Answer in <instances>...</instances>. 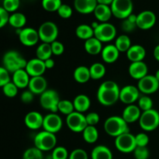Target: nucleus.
<instances>
[{
    "label": "nucleus",
    "mask_w": 159,
    "mask_h": 159,
    "mask_svg": "<svg viewBox=\"0 0 159 159\" xmlns=\"http://www.w3.org/2000/svg\"><path fill=\"white\" fill-rule=\"evenodd\" d=\"M120 89L116 82L111 80L105 81L98 89L97 99L102 106L110 107L120 99Z\"/></svg>",
    "instance_id": "f257e3e1"
},
{
    "label": "nucleus",
    "mask_w": 159,
    "mask_h": 159,
    "mask_svg": "<svg viewBox=\"0 0 159 159\" xmlns=\"http://www.w3.org/2000/svg\"><path fill=\"white\" fill-rule=\"evenodd\" d=\"M104 130L110 136L116 137L129 132L128 124L122 116H112L107 118L104 123Z\"/></svg>",
    "instance_id": "f03ea898"
},
{
    "label": "nucleus",
    "mask_w": 159,
    "mask_h": 159,
    "mask_svg": "<svg viewBox=\"0 0 159 159\" xmlns=\"http://www.w3.org/2000/svg\"><path fill=\"white\" fill-rule=\"evenodd\" d=\"M2 61L3 67L12 73L18 70L24 69L27 64L26 59L16 51H7L3 56Z\"/></svg>",
    "instance_id": "7ed1b4c3"
},
{
    "label": "nucleus",
    "mask_w": 159,
    "mask_h": 159,
    "mask_svg": "<svg viewBox=\"0 0 159 159\" xmlns=\"http://www.w3.org/2000/svg\"><path fill=\"white\" fill-rule=\"evenodd\" d=\"M57 144L55 134L43 130L37 134L34 138V146L42 152L54 150Z\"/></svg>",
    "instance_id": "20e7f679"
},
{
    "label": "nucleus",
    "mask_w": 159,
    "mask_h": 159,
    "mask_svg": "<svg viewBox=\"0 0 159 159\" xmlns=\"http://www.w3.org/2000/svg\"><path fill=\"white\" fill-rule=\"evenodd\" d=\"M139 124L141 128L145 131L150 132L156 130L159 126V113L154 109L142 112L139 119Z\"/></svg>",
    "instance_id": "39448f33"
},
{
    "label": "nucleus",
    "mask_w": 159,
    "mask_h": 159,
    "mask_svg": "<svg viewBox=\"0 0 159 159\" xmlns=\"http://www.w3.org/2000/svg\"><path fill=\"white\" fill-rule=\"evenodd\" d=\"M61 99L58 93L54 89H47L40 95V104L44 110H50L51 113L58 111V104Z\"/></svg>",
    "instance_id": "423d86ee"
},
{
    "label": "nucleus",
    "mask_w": 159,
    "mask_h": 159,
    "mask_svg": "<svg viewBox=\"0 0 159 159\" xmlns=\"http://www.w3.org/2000/svg\"><path fill=\"white\" fill-rule=\"evenodd\" d=\"M113 16L120 20H125L133 12L132 0H113L110 6Z\"/></svg>",
    "instance_id": "0eeeda50"
},
{
    "label": "nucleus",
    "mask_w": 159,
    "mask_h": 159,
    "mask_svg": "<svg viewBox=\"0 0 159 159\" xmlns=\"http://www.w3.org/2000/svg\"><path fill=\"white\" fill-rule=\"evenodd\" d=\"M40 40L43 43H51L57 40L58 36L57 26L51 21H47L42 23L38 29Z\"/></svg>",
    "instance_id": "6e6552de"
},
{
    "label": "nucleus",
    "mask_w": 159,
    "mask_h": 159,
    "mask_svg": "<svg viewBox=\"0 0 159 159\" xmlns=\"http://www.w3.org/2000/svg\"><path fill=\"white\" fill-rule=\"evenodd\" d=\"M115 147L122 153L127 154L134 152L137 148L135 135L127 132L116 137L115 138Z\"/></svg>",
    "instance_id": "1a4fd4ad"
},
{
    "label": "nucleus",
    "mask_w": 159,
    "mask_h": 159,
    "mask_svg": "<svg viewBox=\"0 0 159 159\" xmlns=\"http://www.w3.org/2000/svg\"><path fill=\"white\" fill-rule=\"evenodd\" d=\"M116 36V29L112 23H100L94 30V37L102 43L113 40Z\"/></svg>",
    "instance_id": "9d476101"
},
{
    "label": "nucleus",
    "mask_w": 159,
    "mask_h": 159,
    "mask_svg": "<svg viewBox=\"0 0 159 159\" xmlns=\"http://www.w3.org/2000/svg\"><path fill=\"white\" fill-rule=\"evenodd\" d=\"M66 124L69 130L75 133H82L88 126L85 116L83 113L75 111L67 116Z\"/></svg>",
    "instance_id": "9b49d317"
},
{
    "label": "nucleus",
    "mask_w": 159,
    "mask_h": 159,
    "mask_svg": "<svg viewBox=\"0 0 159 159\" xmlns=\"http://www.w3.org/2000/svg\"><path fill=\"white\" fill-rule=\"evenodd\" d=\"M138 88L141 93L145 95H151L156 93L159 89V82L155 75H147L140 79L138 82Z\"/></svg>",
    "instance_id": "f8f14e48"
},
{
    "label": "nucleus",
    "mask_w": 159,
    "mask_h": 159,
    "mask_svg": "<svg viewBox=\"0 0 159 159\" xmlns=\"http://www.w3.org/2000/svg\"><path fill=\"white\" fill-rule=\"evenodd\" d=\"M63 126L61 118L56 113H51L46 115L43 118V128L46 131L55 134L60 131Z\"/></svg>",
    "instance_id": "ddd939ff"
},
{
    "label": "nucleus",
    "mask_w": 159,
    "mask_h": 159,
    "mask_svg": "<svg viewBox=\"0 0 159 159\" xmlns=\"http://www.w3.org/2000/svg\"><path fill=\"white\" fill-rule=\"evenodd\" d=\"M19 39L21 43L26 47H32L37 44L40 40L38 30L34 28L26 27L20 30Z\"/></svg>",
    "instance_id": "4468645a"
},
{
    "label": "nucleus",
    "mask_w": 159,
    "mask_h": 159,
    "mask_svg": "<svg viewBox=\"0 0 159 159\" xmlns=\"http://www.w3.org/2000/svg\"><path fill=\"white\" fill-rule=\"evenodd\" d=\"M140 91L138 86L128 85L122 88L120 92V100L124 104L131 105L139 99Z\"/></svg>",
    "instance_id": "2eb2a0df"
},
{
    "label": "nucleus",
    "mask_w": 159,
    "mask_h": 159,
    "mask_svg": "<svg viewBox=\"0 0 159 159\" xmlns=\"http://www.w3.org/2000/svg\"><path fill=\"white\" fill-rule=\"evenodd\" d=\"M156 23V16L152 11L145 10L137 16V26L139 29L149 30L153 27Z\"/></svg>",
    "instance_id": "dca6fc26"
},
{
    "label": "nucleus",
    "mask_w": 159,
    "mask_h": 159,
    "mask_svg": "<svg viewBox=\"0 0 159 159\" xmlns=\"http://www.w3.org/2000/svg\"><path fill=\"white\" fill-rule=\"evenodd\" d=\"M26 72L29 75L32 77H37V76H43V73L47 70L45 63L43 61L37 58H33L28 61L26 66L25 68Z\"/></svg>",
    "instance_id": "f3484780"
},
{
    "label": "nucleus",
    "mask_w": 159,
    "mask_h": 159,
    "mask_svg": "<svg viewBox=\"0 0 159 159\" xmlns=\"http://www.w3.org/2000/svg\"><path fill=\"white\" fill-rule=\"evenodd\" d=\"M128 72L130 77L139 81L148 75V68L144 61L131 62L129 66Z\"/></svg>",
    "instance_id": "a211bd4d"
},
{
    "label": "nucleus",
    "mask_w": 159,
    "mask_h": 159,
    "mask_svg": "<svg viewBox=\"0 0 159 159\" xmlns=\"http://www.w3.org/2000/svg\"><path fill=\"white\" fill-rule=\"evenodd\" d=\"M43 118L39 112L31 111L26 115L24 118V122L26 127L31 130H38L40 127H43Z\"/></svg>",
    "instance_id": "6ab92c4d"
},
{
    "label": "nucleus",
    "mask_w": 159,
    "mask_h": 159,
    "mask_svg": "<svg viewBox=\"0 0 159 159\" xmlns=\"http://www.w3.org/2000/svg\"><path fill=\"white\" fill-rule=\"evenodd\" d=\"M48 82L43 76L30 78L28 88L34 95H41L47 90Z\"/></svg>",
    "instance_id": "aec40b11"
},
{
    "label": "nucleus",
    "mask_w": 159,
    "mask_h": 159,
    "mask_svg": "<svg viewBox=\"0 0 159 159\" xmlns=\"http://www.w3.org/2000/svg\"><path fill=\"white\" fill-rule=\"evenodd\" d=\"M141 113H142L141 110L138 106L131 104V105H127L124 108L122 113V117L127 124H132L136 122L137 120H139Z\"/></svg>",
    "instance_id": "412c9836"
},
{
    "label": "nucleus",
    "mask_w": 159,
    "mask_h": 159,
    "mask_svg": "<svg viewBox=\"0 0 159 159\" xmlns=\"http://www.w3.org/2000/svg\"><path fill=\"white\" fill-rule=\"evenodd\" d=\"M97 0H75V10L81 14H89L94 12L97 6Z\"/></svg>",
    "instance_id": "4be33fe9"
},
{
    "label": "nucleus",
    "mask_w": 159,
    "mask_h": 159,
    "mask_svg": "<svg viewBox=\"0 0 159 159\" xmlns=\"http://www.w3.org/2000/svg\"><path fill=\"white\" fill-rule=\"evenodd\" d=\"M101 56L103 61L107 64H112L119 58L120 51L115 44H108L102 48Z\"/></svg>",
    "instance_id": "5701e85b"
},
{
    "label": "nucleus",
    "mask_w": 159,
    "mask_h": 159,
    "mask_svg": "<svg viewBox=\"0 0 159 159\" xmlns=\"http://www.w3.org/2000/svg\"><path fill=\"white\" fill-rule=\"evenodd\" d=\"M30 80V76L24 69H20L12 73V82L18 89H25L28 87Z\"/></svg>",
    "instance_id": "b1692460"
},
{
    "label": "nucleus",
    "mask_w": 159,
    "mask_h": 159,
    "mask_svg": "<svg viewBox=\"0 0 159 159\" xmlns=\"http://www.w3.org/2000/svg\"><path fill=\"white\" fill-rule=\"evenodd\" d=\"M146 56V51L141 45H132L127 52V57L131 62L143 61Z\"/></svg>",
    "instance_id": "393cba45"
},
{
    "label": "nucleus",
    "mask_w": 159,
    "mask_h": 159,
    "mask_svg": "<svg viewBox=\"0 0 159 159\" xmlns=\"http://www.w3.org/2000/svg\"><path fill=\"white\" fill-rule=\"evenodd\" d=\"M93 13L98 21H99L100 23H108V21L113 16L111 7L110 6L102 4L97 5Z\"/></svg>",
    "instance_id": "a878e982"
},
{
    "label": "nucleus",
    "mask_w": 159,
    "mask_h": 159,
    "mask_svg": "<svg viewBox=\"0 0 159 159\" xmlns=\"http://www.w3.org/2000/svg\"><path fill=\"white\" fill-rule=\"evenodd\" d=\"M84 48L89 54L97 55L102 51V42L98 40L96 37H93L89 40H85L84 43Z\"/></svg>",
    "instance_id": "bb28decb"
},
{
    "label": "nucleus",
    "mask_w": 159,
    "mask_h": 159,
    "mask_svg": "<svg viewBox=\"0 0 159 159\" xmlns=\"http://www.w3.org/2000/svg\"><path fill=\"white\" fill-rule=\"evenodd\" d=\"M74 104L75 110L79 113H85L89 109L90 105H91V101L89 96L86 95L80 94L78 95L73 101Z\"/></svg>",
    "instance_id": "cd10ccee"
},
{
    "label": "nucleus",
    "mask_w": 159,
    "mask_h": 159,
    "mask_svg": "<svg viewBox=\"0 0 159 159\" xmlns=\"http://www.w3.org/2000/svg\"><path fill=\"white\" fill-rule=\"evenodd\" d=\"M73 76H74L75 80L77 82H79V83H86L91 79L89 68H87L86 66H83V65L77 67L75 69Z\"/></svg>",
    "instance_id": "c85d7f7f"
},
{
    "label": "nucleus",
    "mask_w": 159,
    "mask_h": 159,
    "mask_svg": "<svg viewBox=\"0 0 159 159\" xmlns=\"http://www.w3.org/2000/svg\"><path fill=\"white\" fill-rule=\"evenodd\" d=\"M92 159H113V153L105 145L96 146L91 153Z\"/></svg>",
    "instance_id": "c756f323"
},
{
    "label": "nucleus",
    "mask_w": 159,
    "mask_h": 159,
    "mask_svg": "<svg viewBox=\"0 0 159 159\" xmlns=\"http://www.w3.org/2000/svg\"><path fill=\"white\" fill-rule=\"evenodd\" d=\"M75 34L79 39L85 41L94 37V29L89 25L81 24L76 28Z\"/></svg>",
    "instance_id": "7c9ffc66"
},
{
    "label": "nucleus",
    "mask_w": 159,
    "mask_h": 159,
    "mask_svg": "<svg viewBox=\"0 0 159 159\" xmlns=\"http://www.w3.org/2000/svg\"><path fill=\"white\" fill-rule=\"evenodd\" d=\"M84 141L88 144H94L99 138V132L96 126H87L82 132Z\"/></svg>",
    "instance_id": "2f4dec72"
},
{
    "label": "nucleus",
    "mask_w": 159,
    "mask_h": 159,
    "mask_svg": "<svg viewBox=\"0 0 159 159\" xmlns=\"http://www.w3.org/2000/svg\"><path fill=\"white\" fill-rule=\"evenodd\" d=\"M53 54L52 49H51V43H42L37 47V49L36 51V55L37 58L40 59L42 61H46L48 59L51 58V55Z\"/></svg>",
    "instance_id": "473e14b6"
},
{
    "label": "nucleus",
    "mask_w": 159,
    "mask_h": 159,
    "mask_svg": "<svg viewBox=\"0 0 159 159\" xmlns=\"http://www.w3.org/2000/svg\"><path fill=\"white\" fill-rule=\"evenodd\" d=\"M9 25L16 29H21L26 25V17L21 12H13L9 17Z\"/></svg>",
    "instance_id": "72a5a7b5"
},
{
    "label": "nucleus",
    "mask_w": 159,
    "mask_h": 159,
    "mask_svg": "<svg viewBox=\"0 0 159 159\" xmlns=\"http://www.w3.org/2000/svg\"><path fill=\"white\" fill-rule=\"evenodd\" d=\"M115 46L116 47L120 52H127L130 48L131 45V40L130 37L125 34L120 35L115 41Z\"/></svg>",
    "instance_id": "f704fd0d"
},
{
    "label": "nucleus",
    "mask_w": 159,
    "mask_h": 159,
    "mask_svg": "<svg viewBox=\"0 0 159 159\" xmlns=\"http://www.w3.org/2000/svg\"><path fill=\"white\" fill-rule=\"evenodd\" d=\"M89 71L91 79L93 80H99L105 75L107 70H106L105 66L102 63L96 62L90 66Z\"/></svg>",
    "instance_id": "c9c22d12"
},
{
    "label": "nucleus",
    "mask_w": 159,
    "mask_h": 159,
    "mask_svg": "<svg viewBox=\"0 0 159 159\" xmlns=\"http://www.w3.org/2000/svg\"><path fill=\"white\" fill-rule=\"evenodd\" d=\"M58 111L61 112L62 114L68 116L73 112H75V107L73 102L68 100V99H62L60 101L58 104Z\"/></svg>",
    "instance_id": "e433bc0d"
},
{
    "label": "nucleus",
    "mask_w": 159,
    "mask_h": 159,
    "mask_svg": "<svg viewBox=\"0 0 159 159\" xmlns=\"http://www.w3.org/2000/svg\"><path fill=\"white\" fill-rule=\"evenodd\" d=\"M22 159H43V152L35 146L30 148L25 151Z\"/></svg>",
    "instance_id": "4c0bfd02"
},
{
    "label": "nucleus",
    "mask_w": 159,
    "mask_h": 159,
    "mask_svg": "<svg viewBox=\"0 0 159 159\" xmlns=\"http://www.w3.org/2000/svg\"><path fill=\"white\" fill-rule=\"evenodd\" d=\"M61 5V0H42V6L48 12H57Z\"/></svg>",
    "instance_id": "58836bf2"
},
{
    "label": "nucleus",
    "mask_w": 159,
    "mask_h": 159,
    "mask_svg": "<svg viewBox=\"0 0 159 159\" xmlns=\"http://www.w3.org/2000/svg\"><path fill=\"white\" fill-rule=\"evenodd\" d=\"M138 107L143 112L152 110V107H153V101L148 96L145 95V96H143L139 98Z\"/></svg>",
    "instance_id": "ea45409f"
},
{
    "label": "nucleus",
    "mask_w": 159,
    "mask_h": 159,
    "mask_svg": "<svg viewBox=\"0 0 159 159\" xmlns=\"http://www.w3.org/2000/svg\"><path fill=\"white\" fill-rule=\"evenodd\" d=\"M68 150L62 146L56 147L51 154V159H68Z\"/></svg>",
    "instance_id": "a19ab883"
},
{
    "label": "nucleus",
    "mask_w": 159,
    "mask_h": 159,
    "mask_svg": "<svg viewBox=\"0 0 159 159\" xmlns=\"http://www.w3.org/2000/svg\"><path fill=\"white\" fill-rule=\"evenodd\" d=\"M18 87L15 85L12 82L6 84L2 87V92L6 96L9 98H13L18 93Z\"/></svg>",
    "instance_id": "79ce46f5"
},
{
    "label": "nucleus",
    "mask_w": 159,
    "mask_h": 159,
    "mask_svg": "<svg viewBox=\"0 0 159 159\" xmlns=\"http://www.w3.org/2000/svg\"><path fill=\"white\" fill-rule=\"evenodd\" d=\"M20 0H3L2 7L9 12H13L18 9Z\"/></svg>",
    "instance_id": "37998d69"
},
{
    "label": "nucleus",
    "mask_w": 159,
    "mask_h": 159,
    "mask_svg": "<svg viewBox=\"0 0 159 159\" xmlns=\"http://www.w3.org/2000/svg\"><path fill=\"white\" fill-rule=\"evenodd\" d=\"M135 159H148L150 152L147 147H137L134 151Z\"/></svg>",
    "instance_id": "c03bdc74"
},
{
    "label": "nucleus",
    "mask_w": 159,
    "mask_h": 159,
    "mask_svg": "<svg viewBox=\"0 0 159 159\" xmlns=\"http://www.w3.org/2000/svg\"><path fill=\"white\" fill-rule=\"evenodd\" d=\"M57 13L61 18L68 19L72 15V9L68 5L62 4L57 10Z\"/></svg>",
    "instance_id": "a18cd8bd"
},
{
    "label": "nucleus",
    "mask_w": 159,
    "mask_h": 159,
    "mask_svg": "<svg viewBox=\"0 0 159 159\" xmlns=\"http://www.w3.org/2000/svg\"><path fill=\"white\" fill-rule=\"evenodd\" d=\"M137 147H147L149 143V137L145 133H139L135 135Z\"/></svg>",
    "instance_id": "49530a36"
},
{
    "label": "nucleus",
    "mask_w": 159,
    "mask_h": 159,
    "mask_svg": "<svg viewBox=\"0 0 159 159\" xmlns=\"http://www.w3.org/2000/svg\"><path fill=\"white\" fill-rule=\"evenodd\" d=\"M68 159H89V156L85 150L82 148H76L71 152Z\"/></svg>",
    "instance_id": "de8ad7c7"
},
{
    "label": "nucleus",
    "mask_w": 159,
    "mask_h": 159,
    "mask_svg": "<svg viewBox=\"0 0 159 159\" xmlns=\"http://www.w3.org/2000/svg\"><path fill=\"white\" fill-rule=\"evenodd\" d=\"M10 81V75H9V71L4 67L0 68V86L2 88L6 84L9 83Z\"/></svg>",
    "instance_id": "09e8293b"
},
{
    "label": "nucleus",
    "mask_w": 159,
    "mask_h": 159,
    "mask_svg": "<svg viewBox=\"0 0 159 159\" xmlns=\"http://www.w3.org/2000/svg\"><path fill=\"white\" fill-rule=\"evenodd\" d=\"M136 27H138V26H137V23H134V22H132L131 20H129L128 18L123 20L122 24H121V29H122L124 32L127 33L133 32Z\"/></svg>",
    "instance_id": "8fccbe9b"
},
{
    "label": "nucleus",
    "mask_w": 159,
    "mask_h": 159,
    "mask_svg": "<svg viewBox=\"0 0 159 159\" xmlns=\"http://www.w3.org/2000/svg\"><path fill=\"white\" fill-rule=\"evenodd\" d=\"M85 119H86L87 124L89 126H96L99 122L100 118H99V115L97 113L91 112L85 116Z\"/></svg>",
    "instance_id": "3c124183"
},
{
    "label": "nucleus",
    "mask_w": 159,
    "mask_h": 159,
    "mask_svg": "<svg viewBox=\"0 0 159 159\" xmlns=\"http://www.w3.org/2000/svg\"><path fill=\"white\" fill-rule=\"evenodd\" d=\"M51 49H52V53L54 55L59 56L62 54L65 51V47H64L63 43H61L60 41L55 40L54 42L51 43Z\"/></svg>",
    "instance_id": "603ef678"
},
{
    "label": "nucleus",
    "mask_w": 159,
    "mask_h": 159,
    "mask_svg": "<svg viewBox=\"0 0 159 159\" xmlns=\"http://www.w3.org/2000/svg\"><path fill=\"white\" fill-rule=\"evenodd\" d=\"M9 17L10 16L9 15V12L2 6L0 8V27H4L7 23H9Z\"/></svg>",
    "instance_id": "864d4df0"
},
{
    "label": "nucleus",
    "mask_w": 159,
    "mask_h": 159,
    "mask_svg": "<svg viewBox=\"0 0 159 159\" xmlns=\"http://www.w3.org/2000/svg\"><path fill=\"white\" fill-rule=\"evenodd\" d=\"M34 94L30 91V90H26V91L23 92L21 94V96H20V99H21V101L23 102V103H30V102H32L34 100Z\"/></svg>",
    "instance_id": "5fc2aeb1"
},
{
    "label": "nucleus",
    "mask_w": 159,
    "mask_h": 159,
    "mask_svg": "<svg viewBox=\"0 0 159 159\" xmlns=\"http://www.w3.org/2000/svg\"><path fill=\"white\" fill-rule=\"evenodd\" d=\"M44 63H45V66H46L47 69H51L54 67L55 65V63H54V61L53 60L52 58H49L48 60L44 61Z\"/></svg>",
    "instance_id": "6e6d98bb"
},
{
    "label": "nucleus",
    "mask_w": 159,
    "mask_h": 159,
    "mask_svg": "<svg viewBox=\"0 0 159 159\" xmlns=\"http://www.w3.org/2000/svg\"><path fill=\"white\" fill-rule=\"evenodd\" d=\"M153 55H154V57H155L158 61H159V44L157 45V46L155 48V49H154Z\"/></svg>",
    "instance_id": "4d7b16f0"
},
{
    "label": "nucleus",
    "mask_w": 159,
    "mask_h": 159,
    "mask_svg": "<svg viewBox=\"0 0 159 159\" xmlns=\"http://www.w3.org/2000/svg\"><path fill=\"white\" fill-rule=\"evenodd\" d=\"M113 0H97L98 4H102V5H107V6H111L113 3Z\"/></svg>",
    "instance_id": "13d9d810"
},
{
    "label": "nucleus",
    "mask_w": 159,
    "mask_h": 159,
    "mask_svg": "<svg viewBox=\"0 0 159 159\" xmlns=\"http://www.w3.org/2000/svg\"><path fill=\"white\" fill-rule=\"evenodd\" d=\"M99 23H98V22H93V23H92L91 26L95 30L98 26H99Z\"/></svg>",
    "instance_id": "bf43d9fd"
},
{
    "label": "nucleus",
    "mask_w": 159,
    "mask_h": 159,
    "mask_svg": "<svg viewBox=\"0 0 159 159\" xmlns=\"http://www.w3.org/2000/svg\"><path fill=\"white\" fill-rule=\"evenodd\" d=\"M155 77H156V79H158V82H159V69L157 70V71H156V73H155Z\"/></svg>",
    "instance_id": "052dcab7"
}]
</instances>
